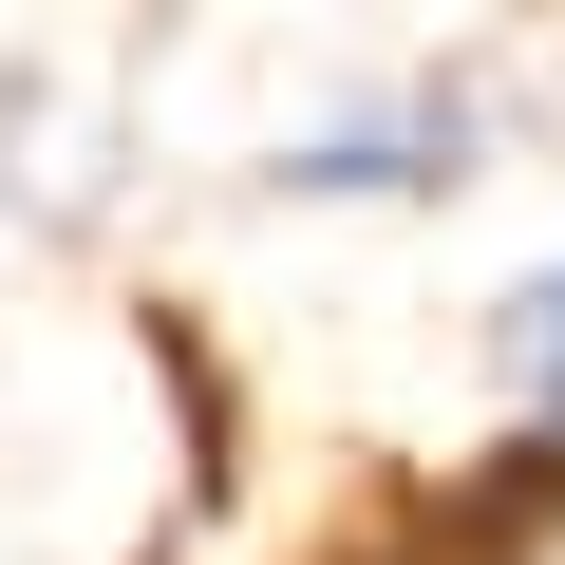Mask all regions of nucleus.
<instances>
[{
  "mask_svg": "<svg viewBox=\"0 0 565 565\" xmlns=\"http://www.w3.org/2000/svg\"><path fill=\"white\" fill-rule=\"evenodd\" d=\"M471 132H490V114H471L452 76H415V95H340L321 132H282V151H264V189H282V207H321V189H452Z\"/></svg>",
  "mask_w": 565,
  "mask_h": 565,
  "instance_id": "f257e3e1",
  "label": "nucleus"
},
{
  "mask_svg": "<svg viewBox=\"0 0 565 565\" xmlns=\"http://www.w3.org/2000/svg\"><path fill=\"white\" fill-rule=\"evenodd\" d=\"M490 377H509V415H527V434H565V264L490 282Z\"/></svg>",
  "mask_w": 565,
  "mask_h": 565,
  "instance_id": "f03ea898",
  "label": "nucleus"
}]
</instances>
